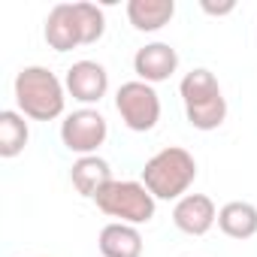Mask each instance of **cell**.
Wrapping results in <instances>:
<instances>
[{"label": "cell", "mask_w": 257, "mask_h": 257, "mask_svg": "<svg viewBox=\"0 0 257 257\" xmlns=\"http://www.w3.org/2000/svg\"><path fill=\"white\" fill-rule=\"evenodd\" d=\"M46 43L55 49V52H73L76 46H85L82 43V28H79V16H76V7L73 4H55L46 16Z\"/></svg>", "instance_id": "30bf717a"}, {"label": "cell", "mask_w": 257, "mask_h": 257, "mask_svg": "<svg viewBox=\"0 0 257 257\" xmlns=\"http://www.w3.org/2000/svg\"><path fill=\"white\" fill-rule=\"evenodd\" d=\"M179 94H182L185 115H188L191 127L209 134V131H218V127L224 124V118H227V100H224L221 85H218V79H215L212 70L197 67V70L185 73V79L179 85Z\"/></svg>", "instance_id": "3957f363"}, {"label": "cell", "mask_w": 257, "mask_h": 257, "mask_svg": "<svg viewBox=\"0 0 257 257\" xmlns=\"http://www.w3.org/2000/svg\"><path fill=\"white\" fill-rule=\"evenodd\" d=\"M173 224L185 236H206L218 224V209L206 194H185L173 206Z\"/></svg>", "instance_id": "ba28073f"}, {"label": "cell", "mask_w": 257, "mask_h": 257, "mask_svg": "<svg viewBox=\"0 0 257 257\" xmlns=\"http://www.w3.org/2000/svg\"><path fill=\"white\" fill-rule=\"evenodd\" d=\"M100 254L103 257H143V233L134 224L112 221L100 230Z\"/></svg>", "instance_id": "8fae6325"}, {"label": "cell", "mask_w": 257, "mask_h": 257, "mask_svg": "<svg viewBox=\"0 0 257 257\" xmlns=\"http://www.w3.org/2000/svg\"><path fill=\"white\" fill-rule=\"evenodd\" d=\"M64 85H67V94L82 103V106H94L106 97L109 91V73L103 64L97 61H76L67 76H64Z\"/></svg>", "instance_id": "52a82bcc"}, {"label": "cell", "mask_w": 257, "mask_h": 257, "mask_svg": "<svg viewBox=\"0 0 257 257\" xmlns=\"http://www.w3.org/2000/svg\"><path fill=\"white\" fill-rule=\"evenodd\" d=\"M218 227L230 239H239V242L251 239L257 233V206H251L245 200H233V203L221 206L218 209Z\"/></svg>", "instance_id": "5bb4252c"}, {"label": "cell", "mask_w": 257, "mask_h": 257, "mask_svg": "<svg viewBox=\"0 0 257 257\" xmlns=\"http://www.w3.org/2000/svg\"><path fill=\"white\" fill-rule=\"evenodd\" d=\"M197 179V161L188 149L167 146L143 167V185L155 200H182Z\"/></svg>", "instance_id": "7a4b0ae2"}, {"label": "cell", "mask_w": 257, "mask_h": 257, "mask_svg": "<svg viewBox=\"0 0 257 257\" xmlns=\"http://www.w3.org/2000/svg\"><path fill=\"white\" fill-rule=\"evenodd\" d=\"M31 140V131H28V121L19 109H4L0 112V158H19L25 152Z\"/></svg>", "instance_id": "9a60e30c"}, {"label": "cell", "mask_w": 257, "mask_h": 257, "mask_svg": "<svg viewBox=\"0 0 257 257\" xmlns=\"http://www.w3.org/2000/svg\"><path fill=\"white\" fill-rule=\"evenodd\" d=\"M203 10H206L209 16H227V13L236 10V4H221V7H215V4H206V0H203Z\"/></svg>", "instance_id": "e0dca14e"}, {"label": "cell", "mask_w": 257, "mask_h": 257, "mask_svg": "<svg viewBox=\"0 0 257 257\" xmlns=\"http://www.w3.org/2000/svg\"><path fill=\"white\" fill-rule=\"evenodd\" d=\"M97 209L121 224H149L155 218L158 200L152 197V191L143 182H131V179H112L97 197H94Z\"/></svg>", "instance_id": "277c9868"}, {"label": "cell", "mask_w": 257, "mask_h": 257, "mask_svg": "<svg viewBox=\"0 0 257 257\" xmlns=\"http://www.w3.org/2000/svg\"><path fill=\"white\" fill-rule=\"evenodd\" d=\"M115 109H118L124 127L134 134H149L161 121V97H158L155 85L140 82V79L124 82L115 91Z\"/></svg>", "instance_id": "5b68a950"}, {"label": "cell", "mask_w": 257, "mask_h": 257, "mask_svg": "<svg viewBox=\"0 0 257 257\" xmlns=\"http://www.w3.org/2000/svg\"><path fill=\"white\" fill-rule=\"evenodd\" d=\"M19 112L31 121H55L67 106V85L49 67H22L16 76Z\"/></svg>", "instance_id": "6da1fadb"}, {"label": "cell", "mask_w": 257, "mask_h": 257, "mask_svg": "<svg viewBox=\"0 0 257 257\" xmlns=\"http://www.w3.org/2000/svg\"><path fill=\"white\" fill-rule=\"evenodd\" d=\"M76 7V16H79V28H82V43L85 46H94L103 40L106 34V16L97 4H88V0H79Z\"/></svg>", "instance_id": "2e32d148"}, {"label": "cell", "mask_w": 257, "mask_h": 257, "mask_svg": "<svg viewBox=\"0 0 257 257\" xmlns=\"http://www.w3.org/2000/svg\"><path fill=\"white\" fill-rule=\"evenodd\" d=\"M176 16V4L173 0H131L127 4V22L143 34H155L161 28H167Z\"/></svg>", "instance_id": "4fadbf2b"}, {"label": "cell", "mask_w": 257, "mask_h": 257, "mask_svg": "<svg viewBox=\"0 0 257 257\" xmlns=\"http://www.w3.org/2000/svg\"><path fill=\"white\" fill-rule=\"evenodd\" d=\"M70 182H73V188H76L82 197L94 200V197L112 182V167H109V161H103L100 155L79 158V161L70 167Z\"/></svg>", "instance_id": "7c38bea8"}, {"label": "cell", "mask_w": 257, "mask_h": 257, "mask_svg": "<svg viewBox=\"0 0 257 257\" xmlns=\"http://www.w3.org/2000/svg\"><path fill=\"white\" fill-rule=\"evenodd\" d=\"M176 70H179V52L170 43H149L134 55V73L140 76V82L158 85L167 82Z\"/></svg>", "instance_id": "9c48e42d"}, {"label": "cell", "mask_w": 257, "mask_h": 257, "mask_svg": "<svg viewBox=\"0 0 257 257\" xmlns=\"http://www.w3.org/2000/svg\"><path fill=\"white\" fill-rule=\"evenodd\" d=\"M106 137H109V124L91 106H82L61 121V143L79 158L97 155V149L106 143Z\"/></svg>", "instance_id": "8992f818"}]
</instances>
